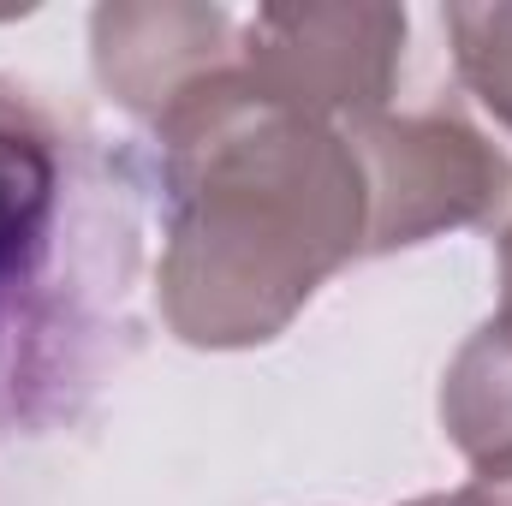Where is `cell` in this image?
<instances>
[{
    "mask_svg": "<svg viewBox=\"0 0 512 506\" xmlns=\"http://www.w3.org/2000/svg\"><path fill=\"white\" fill-rule=\"evenodd\" d=\"M161 137V316L185 346L245 352L292 328L328 274L364 256L370 203L340 126L304 120L227 72Z\"/></svg>",
    "mask_w": 512,
    "mask_h": 506,
    "instance_id": "1",
    "label": "cell"
},
{
    "mask_svg": "<svg viewBox=\"0 0 512 506\" xmlns=\"http://www.w3.org/2000/svg\"><path fill=\"white\" fill-rule=\"evenodd\" d=\"M459 84L512 131V0H459L441 12Z\"/></svg>",
    "mask_w": 512,
    "mask_h": 506,
    "instance_id": "7",
    "label": "cell"
},
{
    "mask_svg": "<svg viewBox=\"0 0 512 506\" xmlns=\"http://www.w3.org/2000/svg\"><path fill=\"white\" fill-rule=\"evenodd\" d=\"M364 173L370 233L364 251L387 256L459 227H483L512 197V161L459 108L370 114L346 126Z\"/></svg>",
    "mask_w": 512,
    "mask_h": 506,
    "instance_id": "2",
    "label": "cell"
},
{
    "mask_svg": "<svg viewBox=\"0 0 512 506\" xmlns=\"http://www.w3.org/2000/svg\"><path fill=\"white\" fill-rule=\"evenodd\" d=\"M489 322H501V328L512 334V227L501 233V310H495Z\"/></svg>",
    "mask_w": 512,
    "mask_h": 506,
    "instance_id": "9",
    "label": "cell"
},
{
    "mask_svg": "<svg viewBox=\"0 0 512 506\" xmlns=\"http://www.w3.org/2000/svg\"><path fill=\"white\" fill-rule=\"evenodd\" d=\"M453 506H512V465L507 471H477V477L453 495Z\"/></svg>",
    "mask_w": 512,
    "mask_h": 506,
    "instance_id": "8",
    "label": "cell"
},
{
    "mask_svg": "<svg viewBox=\"0 0 512 506\" xmlns=\"http://www.w3.org/2000/svg\"><path fill=\"white\" fill-rule=\"evenodd\" d=\"M441 429L471 471L512 465V334L483 322L441 376Z\"/></svg>",
    "mask_w": 512,
    "mask_h": 506,
    "instance_id": "5",
    "label": "cell"
},
{
    "mask_svg": "<svg viewBox=\"0 0 512 506\" xmlns=\"http://www.w3.org/2000/svg\"><path fill=\"white\" fill-rule=\"evenodd\" d=\"M90 60L126 114L167 126L191 96L239 72V24L221 6L114 0L90 12Z\"/></svg>",
    "mask_w": 512,
    "mask_h": 506,
    "instance_id": "4",
    "label": "cell"
},
{
    "mask_svg": "<svg viewBox=\"0 0 512 506\" xmlns=\"http://www.w3.org/2000/svg\"><path fill=\"white\" fill-rule=\"evenodd\" d=\"M405 506H453V495H417V501H405Z\"/></svg>",
    "mask_w": 512,
    "mask_h": 506,
    "instance_id": "10",
    "label": "cell"
},
{
    "mask_svg": "<svg viewBox=\"0 0 512 506\" xmlns=\"http://www.w3.org/2000/svg\"><path fill=\"white\" fill-rule=\"evenodd\" d=\"M405 36H411L405 6H382V0L262 6L239 30V72L256 96L346 131L387 108L405 60Z\"/></svg>",
    "mask_w": 512,
    "mask_h": 506,
    "instance_id": "3",
    "label": "cell"
},
{
    "mask_svg": "<svg viewBox=\"0 0 512 506\" xmlns=\"http://www.w3.org/2000/svg\"><path fill=\"white\" fill-rule=\"evenodd\" d=\"M54 215V149L24 114L0 108V280L24 274Z\"/></svg>",
    "mask_w": 512,
    "mask_h": 506,
    "instance_id": "6",
    "label": "cell"
}]
</instances>
